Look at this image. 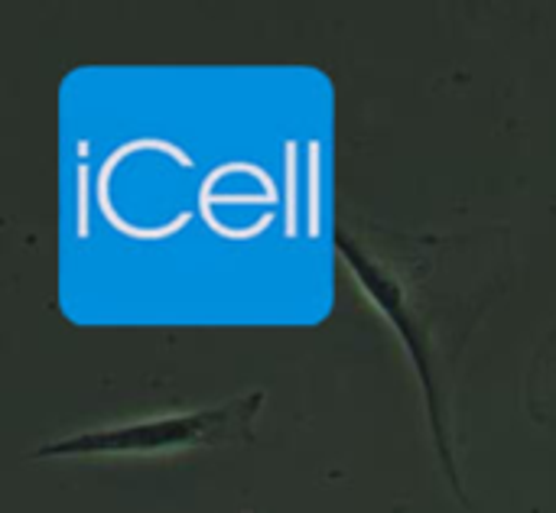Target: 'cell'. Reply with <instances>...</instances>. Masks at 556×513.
Listing matches in <instances>:
<instances>
[{
	"instance_id": "cell-1",
	"label": "cell",
	"mask_w": 556,
	"mask_h": 513,
	"mask_svg": "<svg viewBox=\"0 0 556 513\" xmlns=\"http://www.w3.org/2000/svg\"><path fill=\"white\" fill-rule=\"evenodd\" d=\"M267 394L251 390L248 397L228 400L212 410L173 413L160 420L127 423L78 433L59 443H46L29 459H88V456H160L199 446H222V443H251V423L261 413Z\"/></svg>"
},
{
	"instance_id": "cell-3",
	"label": "cell",
	"mask_w": 556,
	"mask_h": 513,
	"mask_svg": "<svg viewBox=\"0 0 556 513\" xmlns=\"http://www.w3.org/2000/svg\"><path fill=\"white\" fill-rule=\"evenodd\" d=\"M306 176H309V192H306V234L319 238L323 234V143L309 140L306 143Z\"/></svg>"
},
{
	"instance_id": "cell-4",
	"label": "cell",
	"mask_w": 556,
	"mask_h": 513,
	"mask_svg": "<svg viewBox=\"0 0 556 513\" xmlns=\"http://www.w3.org/2000/svg\"><path fill=\"white\" fill-rule=\"evenodd\" d=\"M300 143L296 140H287L283 143V169H287V238H296L300 228H296V172H300Z\"/></svg>"
},
{
	"instance_id": "cell-2",
	"label": "cell",
	"mask_w": 556,
	"mask_h": 513,
	"mask_svg": "<svg viewBox=\"0 0 556 513\" xmlns=\"http://www.w3.org/2000/svg\"><path fill=\"white\" fill-rule=\"evenodd\" d=\"M336 251L342 254V260L349 264L352 277L358 280V286L368 293V299L384 312V319L397 329L417 374H420V384H424V394H427V410H430V429H433V443H437V452H440V462L446 469V478L453 485V491L459 495V501H466L463 495V482H459V472H456V462H453V449H450V439H446V416H443V400H440V390H437V374H433V364H430V338H427V329L424 322L417 319L414 306H410V296L404 293L401 280L381 267L365 247H358V241H352L345 231L336 234Z\"/></svg>"
}]
</instances>
